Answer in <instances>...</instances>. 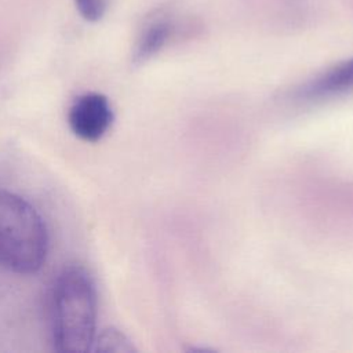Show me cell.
<instances>
[{
  "mask_svg": "<svg viewBox=\"0 0 353 353\" xmlns=\"http://www.w3.org/2000/svg\"><path fill=\"white\" fill-rule=\"evenodd\" d=\"M50 309L54 349L59 353L91 350L97 335V290L84 266L68 265L58 273Z\"/></svg>",
  "mask_w": 353,
  "mask_h": 353,
  "instance_id": "obj_1",
  "label": "cell"
},
{
  "mask_svg": "<svg viewBox=\"0 0 353 353\" xmlns=\"http://www.w3.org/2000/svg\"><path fill=\"white\" fill-rule=\"evenodd\" d=\"M48 252V232L23 197L0 189V266L18 274L37 272Z\"/></svg>",
  "mask_w": 353,
  "mask_h": 353,
  "instance_id": "obj_2",
  "label": "cell"
},
{
  "mask_svg": "<svg viewBox=\"0 0 353 353\" xmlns=\"http://www.w3.org/2000/svg\"><path fill=\"white\" fill-rule=\"evenodd\" d=\"M113 123V110L109 99L99 92L79 95L68 110L70 131L85 142L99 141Z\"/></svg>",
  "mask_w": 353,
  "mask_h": 353,
  "instance_id": "obj_3",
  "label": "cell"
},
{
  "mask_svg": "<svg viewBox=\"0 0 353 353\" xmlns=\"http://www.w3.org/2000/svg\"><path fill=\"white\" fill-rule=\"evenodd\" d=\"M353 91V58L327 69L296 90V98L303 102L323 101Z\"/></svg>",
  "mask_w": 353,
  "mask_h": 353,
  "instance_id": "obj_4",
  "label": "cell"
},
{
  "mask_svg": "<svg viewBox=\"0 0 353 353\" xmlns=\"http://www.w3.org/2000/svg\"><path fill=\"white\" fill-rule=\"evenodd\" d=\"M170 25L167 21H154L145 28L139 36L135 50L134 59L135 62H142L154 55L168 40Z\"/></svg>",
  "mask_w": 353,
  "mask_h": 353,
  "instance_id": "obj_5",
  "label": "cell"
},
{
  "mask_svg": "<svg viewBox=\"0 0 353 353\" xmlns=\"http://www.w3.org/2000/svg\"><path fill=\"white\" fill-rule=\"evenodd\" d=\"M91 350L95 352H132L134 347L131 342L127 339L124 334L119 330L108 328L99 332V335L94 338V343Z\"/></svg>",
  "mask_w": 353,
  "mask_h": 353,
  "instance_id": "obj_6",
  "label": "cell"
},
{
  "mask_svg": "<svg viewBox=\"0 0 353 353\" xmlns=\"http://www.w3.org/2000/svg\"><path fill=\"white\" fill-rule=\"evenodd\" d=\"M108 0H74V4L81 14V17L87 21H98L106 8Z\"/></svg>",
  "mask_w": 353,
  "mask_h": 353,
  "instance_id": "obj_7",
  "label": "cell"
}]
</instances>
